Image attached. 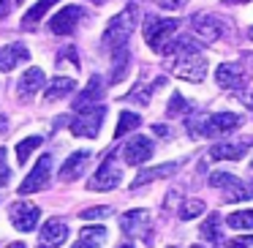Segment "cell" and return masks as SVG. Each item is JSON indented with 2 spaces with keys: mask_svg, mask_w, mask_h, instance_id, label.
I'll return each mask as SVG.
<instances>
[{
  "mask_svg": "<svg viewBox=\"0 0 253 248\" xmlns=\"http://www.w3.org/2000/svg\"><path fill=\"white\" fill-rule=\"evenodd\" d=\"M164 8H169V11H177V8H182L185 6V0H158Z\"/></svg>",
  "mask_w": 253,
  "mask_h": 248,
  "instance_id": "35",
  "label": "cell"
},
{
  "mask_svg": "<svg viewBox=\"0 0 253 248\" xmlns=\"http://www.w3.org/2000/svg\"><path fill=\"white\" fill-rule=\"evenodd\" d=\"M240 3H251V0H226V6H240Z\"/></svg>",
  "mask_w": 253,
  "mask_h": 248,
  "instance_id": "39",
  "label": "cell"
},
{
  "mask_svg": "<svg viewBox=\"0 0 253 248\" xmlns=\"http://www.w3.org/2000/svg\"><path fill=\"white\" fill-rule=\"evenodd\" d=\"M112 55H115V74H112V82H120V79L126 77V68H128V47L112 52Z\"/></svg>",
  "mask_w": 253,
  "mask_h": 248,
  "instance_id": "30",
  "label": "cell"
},
{
  "mask_svg": "<svg viewBox=\"0 0 253 248\" xmlns=\"http://www.w3.org/2000/svg\"><path fill=\"white\" fill-rule=\"evenodd\" d=\"M19 3H22V0H19Z\"/></svg>",
  "mask_w": 253,
  "mask_h": 248,
  "instance_id": "45",
  "label": "cell"
},
{
  "mask_svg": "<svg viewBox=\"0 0 253 248\" xmlns=\"http://www.w3.org/2000/svg\"><path fill=\"white\" fill-rule=\"evenodd\" d=\"M191 25L196 30V36H202L204 41H220L231 33V25L218 14H196L191 19Z\"/></svg>",
  "mask_w": 253,
  "mask_h": 248,
  "instance_id": "7",
  "label": "cell"
},
{
  "mask_svg": "<svg viewBox=\"0 0 253 248\" xmlns=\"http://www.w3.org/2000/svg\"><path fill=\"white\" fill-rule=\"evenodd\" d=\"M133 28H136V6H128L126 11H120L117 17L109 19V25L104 28V36H101V50L104 52H117L128 44Z\"/></svg>",
  "mask_w": 253,
  "mask_h": 248,
  "instance_id": "1",
  "label": "cell"
},
{
  "mask_svg": "<svg viewBox=\"0 0 253 248\" xmlns=\"http://www.w3.org/2000/svg\"><path fill=\"white\" fill-rule=\"evenodd\" d=\"M68 240V224L60 218H49L41 226L39 235V248H60Z\"/></svg>",
  "mask_w": 253,
  "mask_h": 248,
  "instance_id": "17",
  "label": "cell"
},
{
  "mask_svg": "<svg viewBox=\"0 0 253 248\" xmlns=\"http://www.w3.org/2000/svg\"><path fill=\"white\" fill-rule=\"evenodd\" d=\"M120 248H133V246H131V243H123V246H120Z\"/></svg>",
  "mask_w": 253,
  "mask_h": 248,
  "instance_id": "41",
  "label": "cell"
},
{
  "mask_svg": "<svg viewBox=\"0 0 253 248\" xmlns=\"http://www.w3.org/2000/svg\"><path fill=\"white\" fill-rule=\"evenodd\" d=\"M6 248H25V243H11V246H6Z\"/></svg>",
  "mask_w": 253,
  "mask_h": 248,
  "instance_id": "40",
  "label": "cell"
},
{
  "mask_svg": "<svg viewBox=\"0 0 253 248\" xmlns=\"http://www.w3.org/2000/svg\"><path fill=\"white\" fill-rule=\"evenodd\" d=\"M106 215H112V207H87L82 213V218L93 221V218H106Z\"/></svg>",
  "mask_w": 253,
  "mask_h": 248,
  "instance_id": "33",
  "label": "cell"
},
{
  "mask_svg": "<svg viewBox=\"0 0 253 248\" xmlns=\"http://www.w3.org/2000/svg\"><path fill=\"white\" fill-rule=\"evenodd\" d=\"M41 142H44L41 137H28V139H22V142L17 145V161H19V164H25V161L30 158V153H33V150L39 148Z\"/></svg>",
  "mask_w": 253,
  "mask_h": 248,
  "instance_id": "29",
  "label": "cell"
},
{
  "mask_svg": "<svg viewBox=\"0 0 253 248\" xmlns=\"http://www.w3.org/2000/svg\"><path fill=\"white\" fill-rule=\"evenodd\" d=\"M44 82H46V77H44V71H41L39 66L22 71V77H19V82H17V96H19V101H22V104L33 101L36 93H41Z\"/></svg>",
  "mask_w": 253,
  "mask_h": 248,
  "instance_id": "16",
  "label": "cell"
},
{
  "mask_svg": "<svg viewBox=\"0 0 253 248\" xmlns=\"http://www.w3.org/2000/svg\"><path fill=\"white\" fill-rule=\"evenodd\" d=\"M101 96H104V82H101V77H93L87 82V88L79 93V99L74 101V109H84V106H93V104H101Z\"/></svg>",
  "mask_w": 253,
  "mask_h": 248,
  "instance_id": "22",
  "label": "cell"
},
{
  "mask_svg": "<svg viewBox=\"0 0 253 248\" xmlns=\"http://www.w3.org/2000/svg\"><path fill=\"white\" fill-rule=\"evenodd\" d=\"M207 210V204L202 202V199H185V202L180 204V218L182 221H191V218H199V215Z\"/></svg>",
  "mask_w": 253,
  "mask_h": 248,
  "instance_id": "27",
  "label": "cell"
},
{
  "mask_svg": "<svg viewBox=\"0 0 253 248\" xmlns=\"http://www.w3.org/2000/svg\"><path fill=\"white\" fill-rule=\"evenodd\" d=\"M106 240V229L104 226H84L79 232V243L74 248H101Z\"/></svg>",
  "mask_w": 253,
  "mask_h": 248,
  "instance_id": "23",
  "label": "cell"
},
{
  "mask_svg": "<svg viewBox=\"0 0 253 248\" xmlns=\"http://www.w3.org/2000/svg\"><path fill=\"white\" fill-rule=\"evenodd\" d=\"M49 177H52V155H49V153H44L39 161H36L33 169H30V175L22 180V186H19V194L44 191V188L49 186Z\"/></svg>",
  "mask_w": 253,
  "mask_h": 248,
  "instance_id": "10",
  "label": "cell"
},
{
  "mask_svg": "<svg viewBox=\"0 0 253 248\" xmlns=\"http://www.w3.org/2000/svg\"><path fill=\"white\" fill-rule=\"evenodd\" d=\"M6 131H8V117L0 112V134H6Z\"/></svg>",
  "mask_w": 253,
  "mask_h": 248,
  "instance_id": "37",
  "label": "cell"
},
{
  "mask_svg": "<svg viewBox=\"0 0 253 248\" xmlns=\"http://www.w3.org/2000/svg\"><path fill=\"white\" fill-rule=\"evenodd\" d=\"M104 117H106L104 104L84 106V109H79V115L71 120V134L74 137H84V139H95L101 131V126H104Z\"/></svg>",
  "mask_w": 253,
  "mask_h": 248,
  "instance_id": "5",
  "label": "cell"
},
{
  "mask_svg": "<svg viewBox=\"0 0 253 248\" xmlns=\"http://www.w3.org/2000/svg\"><path fill=\"white\" fill-rule=\"evenodd\" d=\"M188 109H191V104H188V101L182 99L180 93H174V96H171V101H169V106H166V115L174 117V115H180V112H188Z\"/></svg>",
  "mask_w": 253,
  "mask_h": 248,
  "instance_id": "31",
  "label": "cell"
},
{
  "mask_svg": "<svg viewBox=\"0 0 253 248\" xmlns=\"http://www.w3.org/2000/svg\"><path fill=\"white\" fill-rule=\"evenodd\" d=\"M231 229H253V210H237L226 218Z\"/></svg>",
  "mask_w": 253,
  "mask_h": 248,
  "instance_id": "28",
  "label": "cell"
},
{
  "mask_svg": "<svg viewBox=\"0 0 253 248\" xmlns=\"http://www.w3.org/2000/svg\"><path fill=\"white\" fill-rule=\"evenodd\" d=\"M180 28V19H164V17H144V41H147L150 50L164 52L166 41L177 33Z\"/></svg>",
  "mask_w": 253,
  "mask_h": 248,
  "instance_id": "4",
  "label": "cell"
},
{
  "mask_svg": "<svg viewBox=\"0 0 253 248\" xmlns=\"http://www.w3.org/2000/svg\"><path fill=\"white\" fill-rule=\"evenodd\" d=\"M8 218H11L14 229L33 232L36 224H39V218H41V210H39V204H33V202H14L11 207H8Z\"/></svg>",
  "mask_w": 253,
  "mask_h": 248,
  "instance_id": "12",
  "label": "cell"
},
{
  "mask_svg": "<svg viewBox=\"0 0 253 248\" xmlns=\"http://www.w3.org/2000/svg\"><path fill=\"white\" fill-rule=\"evenodd\" d=\"M11 0H0V19H6L8 17V11H11Z\"/></svg>",
  "mask_w": 253,
  "mask_h": 248,
  "instance_id": "36",
  "label": "cell"
},
{
  "mask_svg": "<svg viewBox=\"0 0 253 248\" xmlns=\"http://www.w3.org/2000/svg\"><path fill=\"white\" fill-rule=\"evenodd\" d=\"M93 3H101V0H93Z\"/></svg>",
  "mask_w": 253,
  "mask_h": 248,
  "instance_id": "44",
  "label": "cell"
},
{
  "mask_svg": "<svg viewBox=\"0 0 253 248\" xmlns=\"http://www.w3.org/2000/svg\"><path fill=\"white\" fill-rule=\"evenodd\" d=\"M180 169V164H158V166H150V169H142L136 175V180L131 183L133 188H142L147 183H155V180H164V177H171L174 172Z\"/></svg>",
  "mask_w": 253,
  "mask_h": 248,
  "instance_id": "21",
  "label": "cell"
},
{
  "mask_svg": "<svg viewBox=\"0 0 253 248\" xmlns=\"http://www.w3.org/2000/svg\"><path fill=\"white\" fill-rule=\"evenodd\" d=\"M210 186L223 191V202H245V199H253V183H245L237 175H229V172H212L210 175Z\"/></svg>",
  "mask_w": 253,
  "mask_h": 248,
  "instance_id": "3",
  "label": "cell"
},
{
  "mask_svg": "<svg viewBox=\"0 0 253 248\" xmlns=\"http://www.w3.org/2000/svg\"><path fill=\"white\" fill-rule=\"evenodd\" d=\"M171 71L174 77L185 79V82H202L207 74V60L202 55H185V57H171Z\"/></svg>",
  "mask_w": 253,
  "mask_h": 248,
  "instance_id": "9",
  "label": "cell"
},
{
  "mask_svg": "<svg viewBox=\"0 0 253 248\" xmlns=\"http://www.w3.org/2000/svg\"><path fill=\"white\" fill-rule=\"evenodd\" d=\"M153 153H155V145L150 137H133V139H128L126 148H123V158L131 166H139V164H144V161H150Z\"/></svg>",
  "mask_w": 253,
  "mask_h": 248,
  "instance_id": "15",
  "label": "cell"
},
{
  "mask_svg": "<svg viewBox=\"0 0 253 248\" xmlns=\"http://www.w3.org/2000/svg\"><path fill=\"white\" fill-rule=\"evenodd\" d=\"M215 82L223 90H242L248 85V71L242 68V63H220L215 71Z\"/></svg>",
  "mask_w": 253,
  "mask_h": 248,
  "instance_id": "13",
  "label": "cell"
},
{
  "mask_svg": "<svg viewBox=\"0 0 253 248\" xmlns=\"http://www.w3.org/2000/svg\"><path fill=\"white\" fill-rule=\"evenodd\" d=\"M74 88H77V82H74L71 77H57L49 82V88H46V101H57V99H66L68 93H74Z\"/></svg>",
  "mask_w": 253,
  "mask_h": 248,
  "instance_id": "24",
  "label": "cell"
},
{
  "mask_svg": "<svg viewBox=\"0 0 253 248\" xmlns=\"http://www.w3.org/2000/svg\"><path fill=\"white\" fill-rule=\"evenodd\" d=\"M220 248H253V235H245V237H234L231 243H226V246Z\"/></svg>",
  "mask_w": 253,
  "mask_h": 248,
  "instance_id": "34",
  "label": "cell"
},
{
  "mask_svg": "<svg viewBox=\"0 0 253 248\" xmlns=\"http://www.w3.org/2000/svg\"><path fill=\"white\" fill-rule=\"evenodd\" d=\"M30 60V52L25 44H8L0 50V71H14L17 66Z\"/></svg>",
  "mask_w": 253,
  "mask_h": 248,
  "instance_id": "19",
  "label": "cell"
},
{
  "mask_svg": "<svg viewBox=\"0 0 253 248\" xmlns=\"http://www.w3.org/2000/svg\"><path fill=\"white\" fill-rule=\"evenodd\" d=\"M120 229L126 237L131 240H144V243H153V232H150V213L147 210H128L126 215L120 218Z\"/></svg>",
  "mask_w": 253,
  "mask_h": 248,
  "instance_id": "8",
  "label": "cell"
},
{
  "mask_svg": "<svg viewBox=\"0 0 253 248\" xmlns=\"http://www.w3.org/2000/svg\"><path fill=\"white\" fill-rule=\"evenodd\" d=\"M87 161H90V150H77V153H71V155L66 158V164H63V166H60V172H57V177H60L63 183L77 180V177L84 172Z\"/></svg>",
  "mask_w": 253,
  "mask_h": 248,
  "instance_id": "18",
  "label": "cell"
},
{
  "mask_svg": "<svg viewBox=\"0 0 253 248\" xmlns=\"http://www.w3.org/2000/svg\"><path fill=\"white\" fill-rule=\"evenodd\" d=\"M248 36H251V41H253V28H251V30H248Z\"/></svg>",
  "mask_w": 253,
  "mask_h": 248,
  "instance_id": "42",
  "label": "cell"
},
{
  "mask_svg": "<svg viewBox=\"0 0 253 248\" xmlns=\"http://www.w3.org/2000/svg\"><path fill=\"white\" fill-rule=\"evenodd\" d=\"M120 180H123V169L117 166L115 153H109L104 161H101L98 172L87 180V188L90 191H112V188L120 186Z\"/></svg>",
  "mask_w": 253,
  "mask_h": 248,
  "instance_id": "6",
  "label": "cell"
},
{
  "mask_svg": "<svg viewBox=\"0 0 253 248\" xmlns=\"http://www.w3.org/2000/svg\"><path fill=\"white\" fill-rule=\"evenodd\" d=\"M55 3L57 0H39V3L22 17V28L25 30H36V25L41 22V17H44V14L49 11V6H55Z\"/></svg>",
  "mask_w": 253,
  "mask_h": 248,
  "instance_id": "25",
  "label": "cell"
},
{
  "mask_svg": "<svg viewBox=\"0 0 253 248\" xmlns=\"http://www.w3.org/2000/svg\"><path fill=\"white\" fill-rule=\"evenodd\" d=\"M8 180H11V166H8L6 150L0 148V194H3V188L8 186Z\"/></svg>",
  "mask_w": 253,
  "mask_h": 248,
  "instance_id": "32",
  "label": "cell"
},
{
  "mask_svg": "<svg viewBox=\"0 0 253 248\" xmlns=\"http://www.w3.org/2000/svg\"><path fill=\"white\" fill-rule=\"evenodd\" d=\"M245 123L242 115H234V112H215V115H207L204 120H185L188 131L193 137H223V134H231L234 128H240Z\"/></svg>",
  "mask_w": 253,
  "mask_h": 248,
  "instance_id": "2",
  "label": "cell"
},
{
  "mask_svg": "<svg viewBox=\"0 0 253 248\" xmlns=\"http://www.w3.org/2000/svg\"><path fill=\"white\" fill-rule=\"evenodd\" d=\"M84 17H87V11H84L82 6H66L49 19V30L55 36H68L79 28V22H82Z\"/></svg>",
  "mask_w": 253,
  "mask_h": 248,
  "instance_id": "11",
  "label": "cell"
},
{
  "mask_svg": "<svg viewBox=\"0 0 253 248\" xmlns=\"http://www.w3.org/2000/svg\"><path fill=\"white\" fill-rule=\"evenodd\" d=\"M139 123H142V117L136 115V112H123L120 120H117V128H115V137L123 139L126 134H131L133 128H139Z\"/></svg>",
  "mask_w": 253,
  "mask_h": 248,
  "instance_id": "26",
  "label": "cell"
},
{
  "mask_svg": "<svg viewBox=\"0 0 253 248\" xmlns=\"http://www.w3.org/2000/svg\"><path fill=\"white\" fill-rule=\"evenodd\" d=\"M251 172H253V161H251Z\"/></svg>",
  "mask_w": 253,
  "mask_h": 248,
  "instance_id": "43",
  "label": "cell"
},
{
  "mask_svg": "<svg viewBox=\"0 0 253 248\" xmlns=\"http://www.w3.org/2000/svg\"><path fill=\"white\" fill-rule=\"evenodd\" d=\"M253 148V137L237 139V142H218L210 148V158L212 161H240L245 158V153Z\"/></svg>",
  "mask_w": 253,
  "mask_h": 248,
  "instance_id": "14",
  "label": "cell"
},
{
  "mask_svg": "<svg viewBox=\"0 0 253 248\" xmlns=\"http://www.w3.org/2000/svg\"><path fill=\"white\" fill-rule=\"evenodd\" d=\"M199 235H202V240L207 243L210 248H220V243L226 240V237H223V221H220V215H218V213H210V218L202 224Z\"/></svg>",
  "mask_w": 253,
  "mask_h": 248,
  "instance_id": "20",
  "label": "cell"
},
{
  "mask_svg": "<svg viewBox=\"0 0 253 248\" xmlns=\"http://www.w3.org/2000/svg\"><path fill=\"white\" fill-rule=\"evenodd\" d=\"M153 131H155V134H161V137H171V131H169L166 126H153Z\"/></svg>",
  "mask_w": 253,
  "mask_h": 248,
  "instance_id": "38",
  "label": "cell"
}]
</instances>
